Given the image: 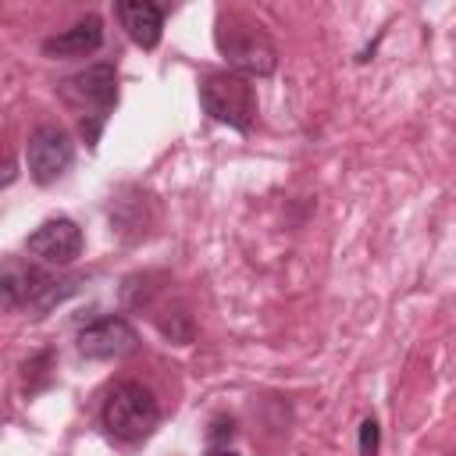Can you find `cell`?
<instances>
[{"mask_svg":"<svg viewBox=\"0 0 456 456\" xmlns=\"http://www.w3.org/2000/svg\"><path fill=\"white\" fill-rule=\"evenodd\" d=\"M221 438H232V420H224V417H217V420L210 424V435H207L210 452H217V442H221Z\"/></svg>","mask_w":456,"mask_h":456,"instance_id":"12","label":"cell"},{"mask_svg":"<svg viewBox=\"0 0 456 456\" xmlns=\"http://www.w3.org/2000/svg\"><path fill=\"white\" fill-rule=\"evenodd\" d=\"M103 428L118 442H142L160 424V403L157 395L139 381H118L103 399Z\"/></svg>","mask_w":456,"mask_h":456,"instance_id":"1","label":"cell"},{"mask_svg":"<svg viewBox=\"0 0 456 456\" xmlns=\"http://www.w3.org/2000/svg\"><path fill=\"white\" fill-rule=\"evenodd\" d=\"M118 18H121V28L128 32V39L142 50H153L164 36V7H157L150 0H121Z\"/></svg>","mask_w":456,"mask_h":456,"instance_id":"10","label":"cell"},{"mask_svg":"<svg viewBox=\"0 0 456 456\" xmlns=\"http://www.w3.org/2000/svg\"><path fill=\"white\" fill-rule=\"evenodd\" d=\"M217 50L228 61V71H239V75H271L278 68V50L260 32V25H235V28H228L221 21Z\"/></svg>","mask_w":456,"mask_h":456,"instance_id":"4","label":"cell"},{"mask_svg":"<svg viewBox=\"0 0 456 456\" xmlns=\"http://www.w3.org/2000/svg\"><path fill=\"white\" fill-rule=\"evenodd\" d=\"M75 160V142L61 125H39L25 142V164L36 185H53Z\"/></svg>","mask_w":456,"mask_h":456,"instance_id":"5","label":"cell"},{"mask_svg":"<svg viewBox=\"0 0 456 456\" xmlns=\"http://www.w3.org/2000/svg\"><path fill=\"white\" fill-rule=\"evenodd\" d=\"M210 456H239V452H228V449H217V452H210Z\"/></svg>","mask_w":456,"mask_h":456,"instance_id":"13","label":"cell"},{"mask_svg":"<svg viewBox=\"0 0 456 456\" xmlns=\"http://www.w3.org/2000/svg\"><path fill=\"white\" fill-rule=\"evenodd\" d=\"M378 445H381V428L374 417H367L360 424V456H378Z\"/></svg>","mask_w":456,"mask_h":456,"instance_id":"11","label":"cell"},{"mask_svg":"<svg viewBox=\"0 0 456 456\" xmlns=\"http://www.w3.org/2000/svg\"><path fill=\"white\" fill-rule=\"evenodd\" d=\"M135 346H139L135 328L118 314L96 317L78 331V353L86 360H121V356L135 353Z\"/></svg>","mask_w":456,"mask_h":456,"instance_id":"7","label":"cell"},{"mask_svg":"<svg viewBox=\"0 0 456 456\" xmlns=\"http://www.w3.org/2000/svg\"><path fill=\"white\" fill-rule=\"evenodd\" d=\"M61 96H64L75 110H82V118H86V110H93V118L82 121V135H86L89 146H96L100 128H103L107 114H110L114 103H118V71H114V64H103V61H100V64H89V68L68 75V78L61 82Z\"/></svg>","mask_w":456,"mask_h":456,"instance_id":"2","label":"cell"},{"mask_svg":"<svg viewBox=\"0 0 456 456\" xmlns=\"http://www.w3.org/2000/svg\"><path fill=\"white\" fill-rule=\"evenodd\" d=\"M200 107L235 128V132H249L253 121H256V93H253V82L239 71H214L200 82Z\"/></svg>","mask_w":456,"mask_h":456,"instance_id":"3","label":"cell"},{"mask_svg":"<svg viewBox=\"0 0 456 456\" xmlns=\"http://www.w3.org/2000/svg\"><path fill=\"white\" fill-rule=\"evenodd\" d=\"M100 46H103V21L96 14H86L71 28H64L57 36H46L39 43L43 57H86V53H93Z\"/></svg>","mask_w":456,"mask_h":456,"instance_id":"8","label":"cell"},{"mask_svg":"<svg viewBox=\"0 0 456 456\" xmlns=\"http://www.w3.org/2000/svg\"><path fill=\"white\" fill-rule=\"evenodd\" d=\"M82 246H86L82 228H78L71 217H64V214L46 217V221L25 239V253H28L32 260L46 264V267H68V264H75V260L82 256Z\"/></svg>","mask_w":456,"mask_h":456,"instance_id":"6","label":"cell"},{"mask_svg":"<svg viewBox=\"0 0 456 456\" xmlns=\"http://www.w3.org/2000/svg\"><path fill=\"white\" fill-rule=\"evenodd\" d=\"M82 285V278H61L50 271H39L28 264V281H25V310L32 317H46L57 303H64L68 296H75Z\"/></svg>","mask_w":456,"mask_h":456,"instance_id":"9","label":"cell"}]
</instances>
